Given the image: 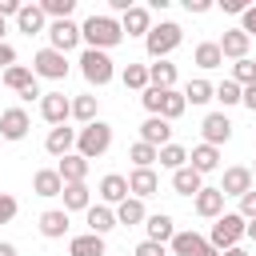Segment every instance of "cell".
Segmentation results:
<instances>
[{"label": "cell", "instance_id": "cell-1", "mask_svg": "<svg viewBox=\"0 0 256 256\" xmlns=\"http://www.w3.org/2000/svg\"><path fill=\"white\" fill-rule=\"evenodd\" d=\"M80 36L88 40V48H96V52H108V48H116L120 40H124V28H120V20H112V16H88L84 24H80Z\"/></svg>", "mask_w": 256, "mask_h": 256}, {"label": "cell", "instance_id": "cell-2", "mask_svg": "<svg viewBox=\"0 0 256 256\" xmlns=\"http://www.w3.org/2000/svg\"><path fill=\"white\" fill-rule=\"evenodd\" d=\"M180 40H184V28L172 24V20H160V24H152V32L144 36V48H148L152 60H168V52H176Z\"/></svg>", "mask_w": 256, "mask_h": 256}, {"label": "cell", "instance_id": "cell-3", "mask_svg": "<svg viewBox=\"0 0 256 256\" xmlns=\"http://www.w3.org/2000/svg\"><path fill=\"white\" fill-rule=\"evenodd\" d=\"M108 148H112V124L92 120V124L80 128V136H76V152H80L84 160H96V156H104Z\"/></svg>", "mask_w": 256, "mask_h": 256}, {"label": "cell", "instance_id": "cell-4", "mask_svg": "<svg viewBox=\"0 0 256 256\" xmlns=\"http://www.w3.org/2000/svg\"><path fill=\"white\" fill-rule=\"evenodd\" d=\"M248 232V220L240 216V212H224L216 224H212V232H208V244L216 248V252H228V248H236L240 244V236Z\"/></svg>", "mask_w": 256, "mask_h": 256}, {"label": "cell", "instance_id": "cell-5", "mask_svg": "<svg viewBox=\"0 0 256 256\" xmlns=\"http://www.w3.org/2000/svg\"><path fill=\"white\" fill-rule=\"evenodd\" d=\"M80 72H84V80L96 84V88H104V84L116 76L112 56H108V52H96V48H84V56H80Z\"/></svg>", "mask_w": 256, "mask_h": 256}, {"label": "cell", "instance_id": "cell-6", "mask_svg": "<svg viewBox=\"0 0 256 256\" xmlns=\"http://www.w3.org/2000/svg\"><path fill=\"white\" fill-rule=\"evenodd\" d=\"M32 72L44 76V80H64V76H68V60H64V52H56V48H40V52L32 56Z\"/></svg>", "mask_w": 256, "mask_h": 256}, {"label": "cell", "instance_id": "cell-7", "mask_svg": "<svg viewBox=\"0 0 256 256\" xmlns=\"http://www.w3.org/2000/svg\"><path fill=\"white\" fill-rule=\"evenodd\" d=\"M48 48H56V52H68V48H76L84 36H80V24H72V20H52L48 24Z\"/></svg>", "mask_w": 256, "mask_h": 256}, {"label": "cell", "instance_id": "cell-8", "mask_svg": "<svg viewBox=\"0 0 256 256\" xmlns=\"http://www.w3.org/2000/svg\"><path fill=\"white\" fill-rule=\"evenodd\" d=\"M40 116H44L52 128H60V124L72 116V100H68L64 92H44V100H40Z\"/></svg>", "mask_w": 256, "mask_h": 256}, {"label": "cell", "instance_id": "cell-9", "mask_svg": "<svg viewBox=\"0 0 256 256\" xmlns=\"http://www.w3.org/2000/svg\"><path fill=\"white\" fill-rule=\"evenodd\" d=\"M28 128H32V120H28L24 108H4V112H0V136H4V140H24Z\"/></svg>", "mask_w": 256, "mask_h": 256}, {"label": "cell", "instance_id": "cell-10", "mask_svg": "<svg viewBox=\"0 0 256 256\" xmlns=\"http://www.w3.org/2000/svg\"><path fill=\"white\" fill-rule=\"evenodd\" d=\"M200 132H204V144L220 148V144H228V136H232V120H228L224 112H208L204 124H200Z\"/></svg>", "mask_w": 256, "mask_h": 256}, {"label": "cell", "instance_id": "cell-11", "mask_svg": "<svg viewBox=\"0 0 256 256\" xmlns=\"http://www.w3.org/2000/svg\"><path fill=\"white\" fill-rule=\"evenodd\" d=\"M192 204H196V216H204V220H220L224 216V192L220 188H200L196 196H192Z\"/></svg>", "mask_w": 256, "mask_h": 256}, {"label": "cell", "instance_id": "cell-12", "mask_svg": "<svg viewBox=\"0 0 256 256\" xmlns=\"http://www.w3.org/2000/svg\"><path fill=\"white\" fill-rule=\"evenodd\" d=\"M220 192H224V196H244V192H252V168H244V164H232V168H224Z\"/></svg>", "mask_w": 256, "mask_h": 256}, {"label": "cell", "instance_id": "cell-13", "mask_svg": "<svg viewBox=\"0 0 256 256\" xmlns=\"http://www.w3.org/2000/svg\"><path fill=\"white\" fill-rule=\"evenodd\" d=\"M76 128H68V124H60V128H52L48 132V140H44V148H48V156H56V160H64L72 148H76Z\"/></svg>", "mask_w": 256, "mask_h": 256}, {"label": "cell", "instance_id": "cell-14", "mask_svg": "<svg viewBox=\"0 0 256 256\" xmlns=\"http://www.w3.org/2000/svg\"><path fill=\"white\" fill-rule=\"evenodd\" d=\"M216 44H220V52H224L228 60H244V56H248V44H252V36H248L244 28H228V32H224Z\"/></svg>", "mask_w": 256, "mask_h": 256}, {"label": "cell", "instance_id": "cell-15", "mask_svg": "<svg viewBox=\"0 0 256 256\" xmlns=\"http://www.w3.org/2000/svg\"><path fill=\"white\" fill-rule=\"evenodd\" d=\"M132 196V188H128V176H120V172H108L104 180H100V200L104 204H124Z\"/></svg>", "mask_w": 256, "mask_h": 256}, {"label": "cell", "instance_id": "cell-16", "mask_svg": "<svg viewBox=\"0 0 256 256\" xmlns=\"http://www.w3.org/2000/svg\"><path fill=\"white\" fill-rule=\"evenodd\" d=\"M168 136H172V128H168V120H164V116H148V120L140 124V140H144V144H152V148L172 144Z\"/></svg>", "mask_w": 256, "mask_h": 256}, {"label": "cell", "instance_id": "cell-17", "mask_svg": "<svg viewBox=\"0 0 256 256\" xmlns=\"http://www.w3.org/2000/svg\"><path fill=\"white\" fill-rule=\"evenodd\" d=\"M188 168H196L200 176H204V172H216V168H220V148H212V144H196V148L188 152Z\"/></svg>", "mask_w": 256, "mask_h": 256}, {"label": "cell", "instance_id": "cell-18", "mask_svg": "<svg viewBox=\"0 0 256 256\" xmlns=\"http://www.w3.org/2000/svg\"><path fill=\"white\" fill-rule=\"evenodd\" d=\"M56 172H60L64 184H84V176H88V160H84L80 152H68V156L56 164Z\"/></svg>", "mask_w": 256, "mask_h": 256}, {"label": "cell", "instance_id": "cell-19", "mask_svg": "<svg viewBox=\"0 0 256 256\" xmlns=\"http://www.w3.org/2000/svg\"><path fill=\"white\" fill-rule=\"evenodd\" d=\"M120 28H124V36H148L152 32V16H148V8H128L124 12V20H120Z\"/></svg>", "mask_w": 256, "mask_h": 256}, {"label": "cell", "instance_id": "cell-20", "mask_svg": "<svg viewBox=\"0 0 256 256\" xmlns=\"http://www.w3.org/2000/svg\"><path fill=\"white\" fill-rule=\"evenodd\" d=\"M32 192H36V196H44V200H48V196H60V192H64L60 172H56V168H40V172L32 176Z\"/></svg>", "mask_w": 256, "mask_h": 256}, {"label": "cell", "instance_id": "cell-21", "mask_svg": "<svg viewBox=\"0 0 256 256\" xmlns=\"http://www.w3.org/2000/svg\"><path fill=\"white\" fill-rule=\"evenodd\" d=\"M128 188H132V196H136V200H144V196H152V192L160 188V176H156L152 168H132Z\"/></svg>", "mask_w": 256, "mask_h": 256}, {"label": "cell", "instance_id": "cell-22", "mask_svg": "<svg viewBox=\"0 0 256 256\" xmlns=\"http://www.w3.org/2000/svg\"><path fill=\"white\" fill-rule=\"evenodd\" d=\"M84 220H88V232H96V236H104V232L116 228V212H112L108 204H92V208L84 212Z\"/></svg>", "mask_w": 256, "mask_h": 256}, {"label": "cell", "instance_id": "cell-23", "mask_svg": "<svg viewBox=\"0 0 256 256\" xmlns=\"http://www.w3.org/2000/svg\"><path fill=\"white\" fill-rule=\"evenodd\" d=\"M64 232H68V212H64V208H48V212H40V236L60 240Z\"/></svg>", "mask_w": 256, "mask_h": 256}, {"label": "cell", "instance_id": "cell-24", "mask_svg": "<svg viewBox=\"0 0 256 256\" xmlns=\"http://www.w3.org/2000/svg\"><path fill=\"white\" fill-rule=\"evenodd\" d=\"M144 228H148V240H156V244H172V236H176V224H172V216H168V212L148 216V220H144Z\"/></svg>", "mask_w": 256, "mask_h": 256}, {"label": "cell", "instance_id": "cell-25", "mask_svg": "<svg viewBox=\"0 0 256 256\" xmlns=\"http://www.w3.org/2000/svg\"><path fill=\"white\" fill-rule=\"evenodd\" d=\"M64 212H88L92 208V192H88V184H64Z\"/></svg>", "mask_w": 256, "mask_h": 256}, {"label": "cell", "instance_id": "cell-26", "mask_svg": "<svg viewBox=\"0 0 256 256\" xmlns=\"http://www.w3.org/2000/svg\"><path fill=\"white\" fill-rule=\"evenodd\" d=\"M68 256H104V236H96V232L72 236L68 240Z\"/></svg>", "mask_w": 256, "mask_h": 256}, {"label": "cell", "instance_id": "cell-27", "mask_svg": "<svg viewBox=\"0 0 256 256\" xmlns=\"http://www.w3.org/2000/svg\"><path fill=\"white\" fill-rule=\"evenodd\" d=\"M44 20H48V16H44V8H40V4H24V8H20V16H16V28H20V32H28V36H36V32H44Z\"/></svg>", "mask_w": 256, "mask_h": 256}, {"label": "cell", "instance_id": "cell-28", "mask_svg": "<svg viewBox=\"0 0 256 256\" xmlns=\"http://www.w3.org/2000/svg\"><path fill=\"white\" fill-rule=\"evenodd\" d=\"M172 188H176L180 196H196V192L204 188V176H200L196 168H188V164H184L180 172H172Z\"/></svg>", "mask_w": 256, "mask_h": 256}, {"label": "cell", "instance_id": "cell-29", "mask_svg": "<svg viewBox=\"0 0 256 256\" xmlns=\"http://www.w3.org/2000/svg\"><path fill=\"white\" fill-rule=\"evenodd\" d=\"M204 248H208V240H204L200 232H176V236H172V252H176V256H200Z\"/></svg>", "mask_w": 256, "mask_h": 256}, {"label": "cell", "instance_id": "cell-30", "mask_svg": "<svg viewBox=\"0 0 256 256\" xmlns=\"http://www.w3.org/2000/svg\"><path fill=\"white\" fill-rule=\"evenodd\" d=\"M148 220V212H144V200H136V196H128L124 204H116V224H144Z\"/></svg>", "mask_w": 256, "mask_h": 256}, {"label": "cell", "instance_id": "cell-31", "mask_svg": "<svg viewBox=\"0 0 256 256\" xmlns=\"http://www.w3.org/2000/svg\"><path fill=\"white\" fill-rule=\"evenodd\" d=\"M192 56H196V64H200V68H220V64H224V52H220V44H216V40L196 44V52H192Z\"/></svg>", "mask_w": 256, "mask_h": 256}, {"label": "cell", "instance_id": "cell-32", "mask_svg": "<svg viewBox=\"0 0 256 256\" xmlns=\"http://www.w3.org/2000/svg\"><path fill=\"white\" fill-rule=\"evenodd\" d=\"M148 80H152V88H172L176 84V64H168V60L148 64Z\"/></svg>", "mask_w": 256, "mask_h": 256}, {"label": "cell", "instance_id": "cell-33", "mask_svg": "<svg viewBox=\"0 0 256 256\" xmlns=\"http://www.w3.org/2000/svg\"><path fill=\"white\" fill-rule=\"evenodd\" d=\"M4 84H8L12 92H24L28 84H36V72L24 68V64H12V68H4Z\"/></svg>", "mask_w": 256, "mask_h": 256}, {"label": "cell", "instance_id": "cell-34", "mask_svg": "<svg viewBox=\"0 0 256 256\" xmlns=\"http://www.w3.org/2000/svg\"><path fill=\"white\" fill-rule=\"evenodd\" d=\"M184 108H188V100H184V92H176V88H168L164 92V100H160V116L172 124L176 116H184Z\"/></svg>", "mask_w": 256, "mask_h": 256}, {"label": "cell", "instance_id": "cell-35", "mask_svg": "<svg viewBox=\"0 0 256 256\" xmlns=\"http://www.w3.org/2000/svg\"><path fill=\"white\" fill-rule=\"evenodd\" d=\"M128 160H132L136 168H152V164L160 160V148H152V144H144V140H136V144L128 148Z\"/></svg>", "mask_w": 256, "mask_h": 256}, {"label": "cell", "instance_id": "cell-36", "mask_svg": "<svg viewBox=\"0 0 256 256\" xmlns=\"http://www.w3.org/2000/svg\"><path fill=\"white\" fill-rule=\"evenodd\" d=\"M124 88L148 92V88H152V80H148V64H128V68H124Z\"/></svg>", "mask_w": 256, "mask_h": 256}, {"label": "cell", "instance_id": "cell-37", "mask_svg": "<svg viewBox=\"0 0 256 256\" xmlns=\"http://www.w3.org/2000/svg\"><path fill=\"white\" fill-rule=\"evenodd\" d=\"M184 100H188V104H208V100H216V88H212L208 80H188Z\"/></svg>", "mask_w": 256, "mask_h": 256}, {"label": "cell", "instance_id": "cell-38", "mask_svg": "<svg viewBox=\"0 0 256 256\" xmlns=\"http://www.w3.org/2000/svg\"><path fill=\"white\" fill-rule=\"evenodd\" d=\"M184 164H188V148H180V144H164V148H160V168L180 172Z\"/></svg>", "mask_w": 256, "mask_h": 256}, {"label": "cell", "instance_id": "cell-39", "mask_svg": "<svg viewBox=\"0 0 256 256\" xmlns=\"http://www.w3.org/2000/svg\"><path fill=\"white\" fill-rule=\"evenodd\" d=\"M232 80H236L240 88H252V84H256V60H248V56L236 60V64H232Z\"/></svg>", "mask_w": 256, "mask_h": 256}, {"label": "cell", "instance_id": "cell-40", "mask_svg": "<svg viewBox=\"0 0 256 256\" xmlns=\"http://www.w3.org/2000/svg\"><path fill=\"white\" fill-rule=\"evenodd\" d=\"M216 100L228 108V104H244V88L236 84V80H224V84H216Z\"/></svg>", "mask_w": 256, "mask_h": 256}, {"label": "cell", "instance_id": "cell-41", "mask_svg": "<svg viewBox=\"0 0 256 256\" xmlns=\"http://www.w3.org/2000/svg\"><path fill=\"white\" fill-rule=\"evenodd\" d=\"M72 116H76L80 124H92V120H96V96H76V100H72Z\"/></svg>", "mask_w": 256, "mask_h": 256}, {"label": "cell", "instance_id": "cell-42", "mask_svg": "<svg viewBox=\"0 0 256 256\" xmlns=\"http://www.w3.org/2000/svg\"><path fill=\"white\" fill-rule=\"evenodd\" d=\"M40 8H44V16H52V20H68L72 8H76V0H40Z\"/></svg>", "mask_w": 256, "mask_h": 256}, {"label": "cell", "instance_id": "cell-43", "mask_svg": "<svg viewBox=\"0 0 256 256\" xmlns=\"http://www.w3.org/2000/svg\"><path fill=\"white\" fill-rule=\"evenodd\" d=\"M132 256H168V248H164V244H156V240H140Z\"/></svg>", "mask_w": 256, "mask_h": 256}, {"label": "cell", "instance_id": "cell-44", "mask_svg": "<svg viewBox=\"0 0 256 256\" xmlns=\"http://www.w3.org/2000/svg\"><path fill=\"white\" fill-rule=\"evenodd\" d=\"M240 216H244V220H256V188L240 196Z\"/></svg>", "mask_w": 256, "mask_h": 256}, {"label": "cell", "instance_id": "cell-45", "mask_svg": "<svg viewBox=\"0 0 256 256\" xmlns=\"http://www.w3.org/2000/svg\"><path fill=\"white\" fill-rule=\"evenodd\" d=\"M12 216H16V200H12L8 192H0V224H8Z\"/></svg>", "mask_w": 256, "mask_h": 256}, {"label": "cell", "instance_id": "cell-46", "mask_svg": "<svg viewBox=\"0 0 256 256\" xmlns=\"http://www.w3.org/2000/svg\"><path fill=\"white\" fill-rule=\"evenodd\" d=\"M220 8H224V12H236V16H244L252 4H248V0H220Z\"/></svg>", "mask_w": 256, "mask_h": 256}, {"label": "cell", "instance_id": "cell-47", "mask_svg": "<svg viewBox=\"0 0 256 256\" xmlns=\"http://www.w3.org/2000/svg\"><path fill=\"white\" fill-rule=\"evenodd\" d=\"M12 64H16V48L4 40V44H0V68H12Z\"/></svg>", "mask_w": 256, "mask_h": 256}, {"label": "cell", "instance_id": "cell-48", "mask_svg": "<svg viewBox=\"0 0 256 256\" xmlns=\"http://www.w3.org/2000/svg\"><path fill=\"white\" fill-rule=\"evenodd\" d=\"M184 8H188V12H196V16H204V12L212 8V0H184Z\"/></svg>", "mask_w": 256, "mask_h": 256}, {"label": "cell", "instance_id": "cell-49", "mask_svg": "<svg viewBox=\"0 0 256 256\" xmlns=\"http://www.w3.org/2000/svg\"><path fill=\"white\" fill-rule=\"evenodd\" d=\"M20 100H24V104H32V100H44V92H40V84H28V88L20 92Z\"/></svg>", "mask_w": 256, "mask_h": 256}, {"label": "cell", "instance_id": "cell-50", "mask_svg": "<svg viewBox=\"0 0 256 256\" xmlns=\"http://www.w3.org/2000/svg\"><path fill=\"white\" fill-rule=\"evenodd\" d=\"M20 0H0V16H20Z\"/></svg>", "mask_w": 256, "mask_h": 256}, {"label": "cell", "instance_id": "cell-51", "mask_svg": "<svg viewBox=\"0 0 256 256\" xmlns=\"http://www.w3.org/2000/svg\"><path fill=\"white\" fill-rule=\"evenodd\" d=\"M240 28H244L248 36H256V4H252V8L244 12V24H240Z\"/></svg>", "mask_w": 256, "mask_h": 256}, {"label": "cell", "instance_id": "cell-52", "mask_svg": "<svg viewBox=\"0 0 256 256\" xmlns=\"http://www.w3.org/2000/svg\"><path fill=\"white\" fill-rule=\"evenodd\" d=\"M244 108H252V112H256V84H252V88H244Z\"/></svg>", "mask_w": 256, "mask_h": 256}, {"label": "cell", "instance_id": "cell-53", "mask_svg": "<svg viewBox=\"0 0 256 256\" xmlns=\"http://www.w3.org/2000/svg\"><path fill=\"white\" fill-rule=\"evenodd\" d=\"M0 256H16V244H0Z\"/></svg>", "mask_w": 256, "mask_h": 256}, {"label": "cell", "instance_id": "cell-54", "mask_svg": "<svg viewBox=\"0 0 256 256\" xmlns=\"http://www.w3.org/2000/svg\"><path fill=\"white\" fill-rule=\"evenodd\" d=\"M220 256H248V252H244V248L236 244V248H228V252H220Z\"/></svg>", "mask_w": 256, "mask_h": 256}, {"label": "cell", "instance_id": "cell-55", "mask_svg": "<svg viewBox=\"0 0 256 256\" xmlns=\"http://www.w3.org/2000/svg\"><path fill=\"white\" fill-rule=\"evenodd\" d=\"M248 240H256V220H248V232H244Z\"/></svg>", "mask_w": 256, "mask_h": 256}, {"label": "cell", "instance_id": "cell-56", "mask_svg": "<svg viewBox=\"0 0 256 256\" xmlns=\"http://www.w3.org/2000/svg\"><path fill=\"white\" fill-rule=\"evenodd\" d=\"M200 256H220V252H216V248H212V244H208V248H204V252H200Z\"/></svg>", "mask_w": 256, "mask_h": 256}, {"label": "cell", "instance_id": "cell-57", "mask_svg": "<svg viewBox=\"0 0 256 256\" xmlns=\"http://www.w3.org/2000/svg\"><path fill=\"white\" fill-rule=\"evenodd\" d=\"M4 32H8V24H4V16H0V44H4Z\"/></svg>", "mask_w": 256, "mask_h": 256}, {"label": "cell", "instance_id": "cell-58", "mask_svg": "<svg viewBox=\"0 0 256 256\" xmlns=\"http://www.w3.org/2000/svg\"><path fill=\"white\" fill-rule=\"evenodd\" d=\"M252 180H256V168H252Z\"/></svg>", "mask_w": 256, "mask_h": 256}, {"label": "cell", "instance_id": "cell-59", "mask_svg": "<svg viewBox=\"0 0 256 256\" xmlns=\"http://www.w3.org/2000/svg\"><path fill=\"white\" fill-rule=\"evenodd\" d=\"M0 80H4V76H0Z\"/></svg>", "mask_w": 256, "mask_h": 256}]
</instances>
